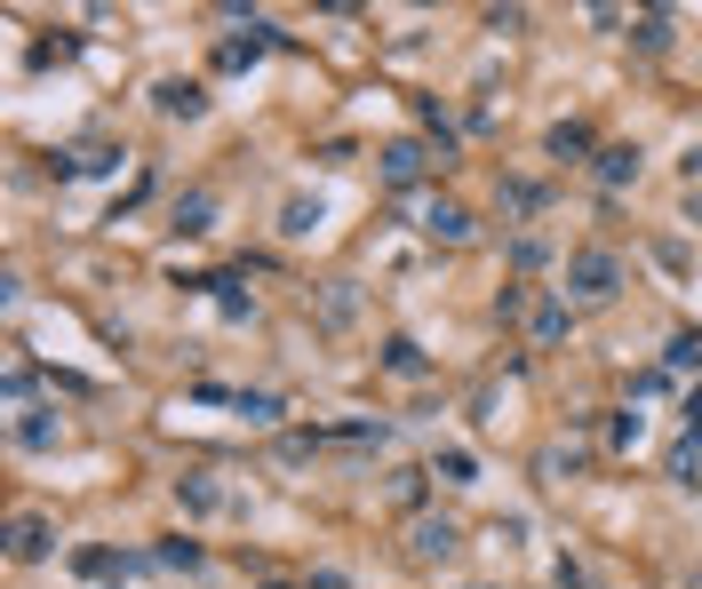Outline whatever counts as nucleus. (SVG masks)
I'll use <instances>...</instances> for the list:
<instances>
[{"mask_svg": "<svg viewBox=\"0 0 702 589\" xmlns=\"http://www.w3.org/2000/svg\"><path fill=\"white\" fill-rule=\"evenodd\" d=\"M591 167H598V184H607V192H623V184H639V144H607V152H598Z\"/></svg>", "mask_w": 702, "mask_h": 589, "instance_id": "nucleus-3", "label": "nucleus"}, {"mask_svg": "<svg viewBox=\"0 0 702 589\" xmlns=\"http://www.w3.org/2000/svg\"><path fill=\"white\" fill-rule=\"evenodd\" d=\"M671 367H702V327H687V335H671Z\"/></svg>", "mask_w": 702, "mask_h": 589, "instance_id": "nucleus-22", "label": "nucleus"}, {"mask_svg": "<svg viewBox=\"0 0 702 589\" xmlns=\"http://www.w3.org/2000/svg\"><path fill=\"white\" fill-rule=\"evenodd\" d=\"M17 446H24V455H48V446H56V423H48L41 406H24V414H17Z\"/></svg>", "mask_w": 702, "mask_h": 589, "instance_id": "nucleus-10", "label": "nucleus"}, {"mask_svg": "<svg viewBox=\"0 0 702 589\" xmlns=\"http://www.w3.org/2000/svg\"><path fill=\"white\" fill-rule=\"evenodd\" d=\"M176 502H184V510H199V517H208V510H224L216 470H184V478H176Z\"/></svg>", "mask_w": 702, "mask_h": 589, "instance_id": "nucleus-7", "label": "nucleus"}, {"mask_svg": "<svg viewBox=\"0 0 702 589\" xmlns=\"http://www.w3.org/2000/svg\"><path fill=\"white\" fill-rule=\"evenodd\" d=\"M504 207L511 216H543V184H504Z\"/></svg>", "mask_w": 702, "mask_h": 589, "instance_id": "nucleus-21", "label": "nucleus"}, {"mask_svg": "<svg viewBox=\"0 0 702 589\" xmlns=\"http://www.w3.org/2000/svg\"><path fill=\"white\" fill-rule=\"evenodd\" d=\"M527 335H534V342H559V335H566V303H559V295H551V303H534Z\"/></svg>", "mask_w": 702, "mask_h": 589, "instance_id": "nucleus-16", "label": "nucleus"}, {"mask_svg": "<svg viewBox=\"0 0 702 589\" xmlns=\"http://www.w3.org/2000/svg\"><path fill=\"white\" fill-rule=\"evenodd\" d=\"M408 542H415V558L431 566V558H455V542H463V534L447 526V517H415V534H408Z\"/></svg>", "mask_w": 702, "mask_h": 589, "instance_id": "nucleus-4", "label": "nucleus"}, {"mask_svg": "<svg viewBox=\"0 0 702 589\" xmlns=\"http://www.w3.org/2000/svg\"><path fill=\"white\" fill-rule=\"evenodd\" d=\"M216 223V199L208 192H184V207H176V231H208Z\"/></svg>", "mask_w": 702, "mask_h": 589, "instance_id": "nucleus-17", "label": "nucleus"}, {"mask_svg": "<svg viewBox=\"0 0 702 589\" xmlns=\"http://www.w3.org/2000/svg\"><path fill=\"white\" fill-rule=\"evenodd\" d=\"M440 478H447V487H472V478H479V462L463 455V446H447V455H440Z\"/></svg>", "mask_w": 702, "mask_h": 589, "instance_id": "nucleus-20", "label": "nucleus"}, {"mask_svg": "<svg viewBox=\"0 0 702 589\" xmlns=\"http://www.w3.org/2000/svg\"><path fill=\"white\" fill-rule=\"evenodd\" d=\"M543 152H551V160H598V152H591V128H583V120L551 128V135H543Z\"/></svg>", "mask_w": 702, "mask_h": 589, "instance_id": "nucleus-9", "label": "nucleus"}, {"mask_svg": "<svg viewBox=\"0 0 702 589\" xmlns=\"http://www.w3.org/2000/svg\"><path fill=\"white\" fill-rule=\"evenodd\" d=\"M320 216H327L320 199H288V207H280V231H288V239H312V231H320Z\"/></svg>", "mask_w": 702, "mask_h": 589, "instance_id": "nucleus-13", "label": "nucleus"}, {"mask_svg": "<svg viewBox=\"0 0 702 589\" xmlns=\"http://www.w3.org/2000/svg\"><path fill=\"white\" fill-rule=\"evenodd\" d=\"M263 589H295V581H263Z\"/></svg>", "mask_w": 702, "mask_h": 589, "instance_id": "nucleus-25", "label": "nucleus"}, {"mask_svg": "<svg viewBox=\"0 0 702 589\" xmlns=\"http://www.w3.org/2000/svg\"><path fill=\"white\" fill-rule=\"evenodd\" d=\"M423 231H431V239H447V248H463V239H472V207L431 199V207H423Z\"/></svg>", "mask_w": 702, "mask_h": 589, "instance_id": "nucleus-2", "label": "nucleus"}, {"mask_svg": "<svg viewBox=\"0 0 702 589\" xmlns=\"http://www.w3.org/2000/svg\"><path fill=\"white\" fill-rule=\"evenodd\" d=\"M231 406H240L248 423H280V399H272V391H240V399H231Z\"/></svg>", "mask_w": 702, "mask_h": 589, "instance_id": "nucleus-19", "label": "nucleus"}, {"mask_svg": "<svg viewBox=\"0 0 702 589\" xmlns=\"http://www.w3.org/2000/svg\"><path fill=\"white\" fill-rule=\"evenodd\" d=\"M160 112H169V120H199V112H208V88H199V80H160Z\"/></svg>", "mask_w": 702, "mask_h": 589, "instance_id": "nucleus-5", "label": "nucleus"}, {"mask_svg": "<svg viewBox=\"0 0 702 589\" xmlns=\"http://www.w3.org/2000/svg\"><path fill=\"white\" fill-rule=\"evenodd\" d=\"M152 566H169V574H192V566H199V542H184V534H176V542H160V558H152Z\"/></svg>", "mask_w": 702, "mask_h": 589, "instance_id": "nucleus-18", "label": "nucleus"}, {"mask_svg": "<svg viewBox=\"0 0 702 589\" xmlns=\"http://www.w3.org/2000/svg\"><path fill=\"white\" fill-rule=\"evenodd\" d=\"M384 367L399 374V383H415V374H431V359L415 351V342H408V335H391V342H384Z\"/></svg>", "mask_w": 702, "mask_h": 589, "instance_id": "nucleus-11", "label": "nucleus"}, {"mask_svg": "<svg viewBox=\"0 0 702 589\" xmlns=\"http://www.w3.org/2000/svg\"><path fill=\"white\" fill-rule=\"evenodd\" d=\"M630 41H639L647 56H662V48H671V17H662V9H647L639 24H630Z\"/></svg>", "mask_w": 702, "mask_h": 589, "instance_id": "nucleus-15", "label": "nucleus"}, {"mask_svg": "<svg viewBox=\"0 0 702 589\" xmlns=\"http://www.w3.org/2000/svg\"><path fill=\"white\" fill-rule=\"evenodd\" d=\"M327 319H336V327L352 319V280H327Z\"/></svg>", "mask_w": 702, "mask_h": 589, "instance_id": "nucleus-23", "label": "nucleus"}, {"mask_svg": "<svg viewBox=\"0 0 702 589\" xmlns=\"http://www.w3.org/2000/svg\"><path fill=\"white\" fill-rule=\"evenodd\" d=\"M105 167H120L112 144H80V152H64V160H56V176H105Z\"/></svg>", "mask_w": 702, "mask_h": 589, "instance_id": "nucleus-8", "label": "nucleus"}, {"mask_svg": "<svg viewBox=\"0 0 702 589\" xmlns=\"http://www.w3.org/2000/svg\"><path fill=\"white\" fill-rule=\"evenodd\" d=\"M384 184H423V144H408V135H399V144H384Z\"/></svg>", "mask_w": 702, "mask_h": 589, "instance_id": "nucleus-6", "label": "nucleus"}, {"mask_svg": "<svg viewBox=\"0 0 702 589\" xmlns=\"http://www.w3.org/2000/svg\"><path fill=\"white\" fill-rule=\"evenodd\" d=\"M73 48H80V41H73V32H64V41H41V48H32V64H64Z\"/></svg>", "mask_w": 702, "mask_h": 589, "instance_id": "nucleus-24", "label": "nucleus"}, {"mask_svg": "<svg viewBox=\"0 0 702 589\" xmlns=\"http://www.w3.org/2000/svg\"><path fill=\"white\" fill-rule=\"evenodd\" d=\"M48 542H56L48 517H17V558H48Z\"/></svg>", "mask_w": 702, "mask_h": 589, "instance_id": "nucleus-14", "label": "nucleus"}, {"mask_svg": "<svg viewBox=\"0 0 702 589\" xmlns=\"http://www.w3.org/2000/svg\"><path fill=\"white\" fill-rule=\"evenodd\" d=\"M88 581H120V574H137V558H120V549H80V558H73Z\"/></svg>", "mask_w": 702, "mask_h": 589, "instance_id": "nucleus-12", "label": "nucleus"}, {"mask_svg": "<svg viewBox=\"0 0 702 589\" xmlns=\"http://www.w3.org/2000/svg\"><path fill=\"white\" fill-rule=\"evenodd\" d=\"M566 287H575L583 303H607V295L623 287V263H615L607 248H575V255H566Z\"/></svg>", "mask_w": 702, "mask_h": 589, "instance_id": "nucleus-1", "label": "nucleus"}]
</instances>
